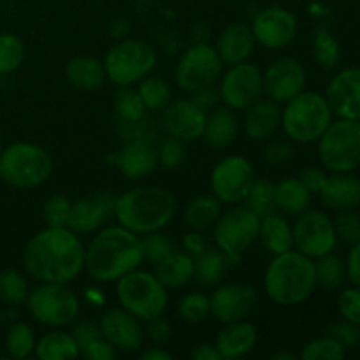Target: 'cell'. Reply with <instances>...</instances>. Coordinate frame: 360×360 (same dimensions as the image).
I'll return each instance as SVG.
<instances>
[{
	"label": "cell",
	"instance_id": "obj_30",
	"mask_svg": "<svg viewBox=\"0 0 360 360\" xmlns=\"http://www.w3.org/2000/svg\"><path fill=\"white\" fill-rule=\"evenodd\" d=\"M74 338L79 347V354L90 360H115L118 357L116 348L102 334L98 323L81 322L74 327Z\"/></svg>",
	"mask_w": 360,
	"mask_h": 360
},
{
	"label": "cell",
	"instance_id": "obj_38",
	"mask_svg": "<svg viewBox=\"0 0 360 360\" xmlns=\"http://www.w3.org/2000/svg\"><path fill=\"white\" fill-rule=\"evenodd\" d=\"M37 338L34 329L25 322H16L9 327L6 334L7 355L13 359H28L35 352Z\"/></svg>",
	"mask_w": 360,
	"mask_h": 360
},
{
	"label": "cell",
	"instance_id": "obj_16",
	"mask_svg": "<svg viewBox=\"0 0 360 360\" xmlns=\"http://www.w3.org/2000/svg\"><path fill=\"white\" fill-rule=\"evenodd\" d=\"M255 42L267 49H283L297 37V18L285 7H266L259 11L252 21Z\"/></svg>",
	"mask_w": 360,
	"mask_h": 360
},
{
	"label": "cell",
	"instance_id": "obj_43",
	"mask_svg": "<svg viewBox=\"0 0 360 360\" xmlns=\"http://www.w3.org/2000/svg\"><path fill=\"white\" fill-rule=\"evenodd\" d=\"M347 355V348L340 343L338 340H334L333 336H323L319 340L309 341L308 345H304L299 354V359L302 360H343Z\"/></svg>",
	"mask_w": 360,
	"mask_h": 360
},
{
	"label": "cell",
	"instance_id": "obj_8",
	"mask_svg": "<svg viewBox=\"0 0 360 360\" xmlns=\"http://www.w3.org/2000/svg\"><path fill=\"white\" fill-rule=\"evenodd\" d=\"M157 51L141 39H122L104 58L105 77L116 86H132L150 76L157 65Z\"/></svg>",
	"mask_w": 360,
	"mask_h": 360
},
{
	"label": "cell",
	"instance_id": "obj_27",
	"mask_svg": "<svg viewBox=\"0 0 360 360\" xmlns=\"http://www.w3.org/2000/svg\"><path fill=\"white\" fill-rule=\"evenodd\" d=\"M319 193L322 202L330 210H352L360 204V179L348 172H334L327 176Z\"/></svg>",
	"mask_w": 360,
	"mask_h": 360
},
{
	"label": "cell",
	"instance_id": "obj_47",
	"mask_svg": "<svg viewBox=\"0 0 360 360\" xmlns=\"http://www.w3.org/2000/svg\"><path fill=\"white\" fill-rule=\"evenodd\" d=\"M178 313L185 322L200 323L211 315L210 297L202 292H190L179 301Z\"/></svg>",
	"mask_w": 360,
	"mask_h": 360
},
{
	"label": "cell",
	"instance_id": "obj_42",
	"mask_svg": "<svg viewBox=\"0 0 360 360\" xmlns=\"http://www.w3.org/2000/svg\"><path fill=\"white\" fill-rule=\"evenodd\" d=\"M137 84H139L137 91H139L148 111H162L171 102V90H169L167 83L160 77L150 74Z\"/></svg>",
	"mask_w": 360,
	"mask_h": 360
},
{
	"label": "cell",
	"instance_id": "obj_53",
	"mask_svg": "<svg viewBox=\"0 0 360 360\" xmlns=\"http://www.w3.org/2000/svg\"><path fill=\"white\" fill-rule=\"evenodd\" d=\"M340 313L345 320L360 326V288H348L340 297Z\"/></svg>",
	"mask_w": 360,
	"mask_h": 360
},
{
	"label": "cell",
	"instance_id": "obj_56",
	"mask_svg": "<svg viewBox=\"0 0 360 360\" xmlns=\"http://www.w3.org/2000/svg\"><path fill=\"white\" fill-rule=\"evenodd\" d=\"M190 98H192L195 104H199L204 111H211L213 108H217L218 101H220V95H218V90H214L213 86H206L193 91Z\"/></svg>",
	"mask_w": 360,
	"mask_h": 360
},
{
	"label": "cell",
	"instance_id": "obj_37",
	"mask_svg": "<svg viewBox=\"0 0 360 360\" xmlns=\"http://www.w3.org/2000/svg\"><path fill=\"white\" fill-rule=\"evenodd\" d=\"M115 111L120 122L123 123H141L146 116V105L141 98L139 91L130 86H120L115 95Z\"/></svg>",
	"mask_w": 360,
	"mask_h": 360
},
{
	"label": "cell",
	"instance_id": "obj_41",
	"mask_svg": "<svg viewBox=\"0 0 360 360\" xmlns=\"http://www.w3.org/2000/svg\"><path fill=\"white\" fill-rule=\"evenodd\" d=\"M25 60V44L16 34H0V76L16 72Z\"/></svg>",
	"mask_w": 360,
	"mask_h": 360
},
{
	"label": "cell",
	"instance_id": "obj_13",
	"mask_svg": "<svg viewBox=\"0 0 360 360\" xmlns=\"http://www.w3.org/2000/svg\"><path fill=\"white\" fill-rule=\"evenodd\" d=\"M218 95L224 105L234 111H245L264 95L262 70L248 60L231 65V69L220 76Z\"/></svg>",
	"mask_w": 360,
	"mask_h": 360
},
{
	"label": "cell",
	"instance_id": "obj_20",
	"mask_svg": "<svg viewBox=\"0 0 360 360\" xmlns=\"http://www.w3.org/2000/svg\"><path fill=\"white\" fill-rule=\"evenodd\" d=\"M116 195L109 192L95 193L72 202L67 220V227L76 234H91L102 229V225L115 217Z\"/></svg>",
	"mask_w": 360,
	"mask_h": 360
},
{
	"label": "cell",
	"instance_id": "obj_44",
	"mask_svg": "<svg viewBox=\"0 0 360 360\" xmlns=\"http://www.w3.org/2000/svg\"><path fill=\"white\" fill-rule=\"evenodd\" d=\"M28 283L23 274L16 269H6L0 273V299L7 304L18 306L27 301Z\"/></svg>",
	"mask_w": 360,
	"mask_h": 360
},
{
	"label": "cell",
	"instance_id": "obj_36",
	"mask_svg": "<svg viewBox=\"0 0 360 360\" xmlns=\"http://www.w3.org/2000/svg\"><path fill=\"white\" fill-rule=\"evenodd\" d=\"M221 214V202L214 195H197L183 211V220L192 231H207Z\"/></svg>",
	"mask_w": 360,
	"mask_h": 360
},
{
	"label": "cell",
	"instance_id": "obj_19",
	"mask_svg": "<svg viewBox=\"0 0 360 360\" xmlns=\"http://www.w3.org/2000/svg\"><path fill=\"white\" fill-rule=\"evenodd\" d=\"M206 118L207 111H204L192 98H176L164 108L162 123L169 136L183 143H190L202 137Z\"/></svg>",
	"mask_w": 360,
	"mask_h": 360
},
{
	"label": "cell",
	"instance_id": "obj_7",
	"mask_svg": "<svg viewBox=\"0 0 360 360\" xmlns=\"http://www.w3.org/2000/svg\"><path fill=\"white\" fill-rule=\"evenodd\" d=\"M116 297L120 306L132 313L141 322H148L164 315L167 309V288L157 274L134 269L116 281Z\"/></svg>",
	"mask_w": 360,
	"mask_h": 360
},
{
	"label": "cell",
	"instance_id": "obj_62",
	"mask_svg": "<svg viewBox=\"0 0 360 360\" xmlns=\"http://www.w3.org/2000/svg\"><path fill=\"white\" fill-rule=\"evenodd\" d=\"M0 151H2V136H0Z\"/></svg>",
	"mask_w": 360,
	"mask_h": 360
},
{
	"label": "cell",
	"instance_id": "obj_48",
	"mask_svg": "<svg viewBox=\"0 0 360 360\" xmlns=\"http://www.w3.org/2000/svg\"><path fill=\"white\" fill-rule=\"evenodd\" d=\"M70 202L65 195H53L49 197L42 207V217L48 227H67L70 213Z\"/></svg>",
	"mask_w": 360,
	"mask_h": 360
},
{
	"label": "cell",
	"instance_id": "obj_12",
	"mask_svg": "<svg viewBox=\"0 0 360 360\" xmlns=\"http://www.w3.org/2000/svg\"><path fill=\"white\" fill-rule=\"evenodd\" d=\"M224 62L213 46L206 42L192 44L176 65V84L186 94L213 86L221 76Z\"/></svg>",
	"mask_w": 360,
	"mask_h": 360
},
{
	"label": "cell",
	"instance_id": "obj_46",
	"mask_svg": "<svg viewBox=\"0 0 360 360\" xmlns=\"http://www.w3.org/2000/svg\"><path fill=\"white\" fill-rule=\"evenodd\" d=\"M313 53H315L316 62L322 67H326V69H333L341 58L340 44H338L336 37L327 28H320L315 34Z\"/></svg>",
	"mask_w": 360,
	"mask_h": 360
},
{
	"label": "cell",
	"instance_id": "obj_34",
	"mask_svg": "<svg viewBox=\"0 0 360 360\" xmlns=\"http://www.w3.org/2000/svg\"><path fill=\"white\" fill-rule=\"evenodd\" d=\"M311 202V192L299 178H285L274 185V206L276 211L287 214H301Z\"/></svg>",
	"mask_w": 360,
	"mask_h": 360
},
{
	"label": "cell",
	"instance_id": "obj_10",
	"mask_svg": "<svg viewBox=\"0 0 360 360\" xmlns=\"http://www.w3.org/2000/svg\"><path fill=\"white\" fill-rule=\"evenodd\" d=\"M259 229L260 217L246 206H236L220 214L213 225V238L231 266L241 262L243 253L259 239Z\"/></svg>",
	"mask_w": 360,
	"mask_h": 360
},
{
	"label": "cell",
	"instance_id": "obj_6",
	"mask_svg": "<svg viewBox=\"0 0 360 360\" xmlns=\"http://www.w3.org/2000/svg\"><path fill=\"white\" fill-rule=\"evenodd\" d=\"M53 174V158L44 148L14 143L0 151V181L14 188H35Z\"/></svg>",
	"mask_w": 360,
	"mask_h": 360
},
{
	"label": "cell",
	"instance_id": "obj_15",
	"mask_svg": "<svg viewBox=\"0 0 360 360\" xmlns=\"http://www.w3.org/2000/svg\"><path fill=\"white\" fill-rule=\"evenodd\" d=\"M255 179V171L248 158L229 155L214 165L211 172V190L221 204H241Z\"/></svg>",
	"mask_w": 360,
	"mask_h": 360
},
{
	"label": "cell",
	"instance_id": "obj_24",
	"mask_svg": "<svg viewBox=\"0 0 360 360\" xmlns=\"http://www.w3.org/2000/svg\"><path fill=\"white\" fill-rule=\"evenodd\" d=\"M245 111L246 116L243 129L250 139L267 141L276 136L278 129L281 127V108L278 102L260 97Z\"/></svg>",
	"mask_w": 360,
	"mask_h": 360
},
{
	"label": "cell",
	"instance_id": "obj_32",
	"mask_svg": "<svg viewBox=\"0 0 360 360\" xmlns=\"http://www.w3.org/2000/svg\"><path fill=\"white\" fill-rule=\"evenodd\" d=\"M259 239L262 241L264 248L273 255L294 250V232L287 218L280 217L278 213H271L260 218Z\"/></svg>",
	"mask_w": 360,
	"mask_h": 360
},
{
	"label": "cell",
	"instance_id": "obj_35",
	"mask_svg": "<svg viewBox=\"0 0 360 360\" xmlns=\"http://www.w3.org/2000/svg\"><path fill=\"white\" fill-rule=\"evenodd\" d=\"M35 357L41 360H72L79 357V347L72 333L51 330L35 345Z\"/></svg>",
	"mask_w": 360,
	"mask_h": 360
},
{
	"label": "cell",
	"instance_id": "obj_28",
	"mask_svg": "<svg viewBox=\"0 0 360 360\" xmlns=\"http://www.w3.org/2000/svg\"><path fill=\"white\" fill-rule=\"evenodd\" d=\"M239 132V120L236 116L234 109L227 105H217L210 111L206 118L202 137L206 143L214 150H224L229 148L236 139Z\"/></svg>",
	"mask_w": 360,
	"mask_h": 360
},
{
	"label": "cell",
	"instance_id": "obj_3",
	"mask_svg": "<svg viewBox=\"0 0 360 360\" xmlns=\"http://www.w3.org/2000/svg\"><path fill=\"white\" fill-rule=\"evenodd\" d=\"M174 195L160 186H137L116 197L115 218L118 225L137 236L162 231L176 214Z\"/></svg>",
	"mask_w": 360,
	"mask_h": 360
},
{
	"label": "cell",
	"instance_id": "obj_2",
	"mask_svg": "<svg viewBox=\"0 0 360 360\" xmlns=\"http://www.w3.org/2000/svg\"><path fill=\"white\" fill-rule=\"evenodd\" d=\"M143 262L141 236L122 225L98 229L84 246V271L101 283L118 281Z\"/></svg>",
	"mask_w": 360,
	"mask_h": 360
},
{
	"label": "cell",
	"instance_id": "obj_31",
	"mask_svg": "<svg viewBox=\"0 0 360 360\" xmlns=\"http://www.w3.org/2000/svg\"><path fill=\"white\" fill-rule=\"evenodd\" d=\"M65 74L69 83L74 88L83 91H94L104 84L105 69L101 60L94 56H76L65 67Z\"/></svg>",
	"mask_w": 360,
	"mask_h": 360
},
{
	"label": "cell",
	"instance_id": "obj_21",
	"mask_svg": "<svg viewBox=\"0 0 360 360\" xmlns=\"http://www.w3.org/2000/svg\"><path fill=\"white\" fill-rule=\"evenodd\" d=\"M105 340L116 348V352L132 354L143 348L144 329L141 327V320H137L132 313L123 308H112L98 322Z\"/></svg>",
	"mask_w": 360,
	"mask_h": 360
},
{
	"label": "cell",
	"instance_id": "obj_11",
	"mask_svg": "<svg viewBox=\"0 0 360 360\" xmlns=\"http://www.w3.org/2000/svg\"><path fill=\"white\" fill-rule=\"evenodd\" d=\"M322 164L333 172H350L360 165V122L340 118L319 139Z\"/></svg>",
	"mask_w": 360,
	"mask_h": 360
},
{
	"label": "cell",
	"instance_id": "obj_23",
	"mask_svg": "<svg viewBox=\"0 0 360 360\" xmlns=\"http://www.w3.org/2000/svg\"><path fill=\"white\" fill-rule=\"evenodd\" d=\"M116 167L129 179H143L158 167L157 148L148 139H132L116 155Z\"/></svg>",
	"mask_w": 360,
	"mask_h": 360
},
{
	"label": "cell",
	"instance_id": "obj_26",
	"mask_svg": "<svg viewBox=\"0 0 360 360\" xmlns=\"http://www.w3.org/2000/svg\"><path fill=\"white\" fill-rule=\"evenodd\" d=\"M257 340H259L257 327L248 320H241V322L225 323L217 336L214 347L220 352L221 359L236 360L248 355L255 348Z\"/></svg>",
	"mask_w": 360,
	"mask_h": 360
},
{
	"label": "cell",
	"instance_id": "obj_55",
	"mask_svg": "<svg viewBox=\"0 0 360 360\" xmlns=\"http://www.w3.org/2000/svg\"><path fill=\"white\" fill-rule=\"evenodd\" d=\"M299 179L302 181V185L309 190L311 193H319L322 190L323 183H326L327 176L326 172L320 171L316 167H306L299 172Z\"/></svg>",
	"mask_w": 360,
	"mask_h": 360
},
{
	"label": "cell",
	"instance_id": "obj_51",
	"mask_svg": "<svg viewBox=\"0 0 360 360\" xmlns=\"http://www.w3.org/2000/svg\"><path fill=\"white\" fill-rule=\"evenodd\" d=\"M172 338V327L167 320L164 319V315L157 316L153 320H148L146 330H144V340H148L150 343L157 345V347H164L171 341Z\"/></svg>",
	"mask_w": 360,
	"mask_h": 360
},
{
	"label": "cell",
	"instance_id": "obj_1",
	"mask_svg": "<svg viewBox=\"0 0 360 360\" xmlns=\"http://www.w3.org/2000/svg\"><path fill=\"white\" fill-rule=\"evenodd\" d=\"M23 266L41 283H70L84 271V245L69 227H46L25 245Z\"/></svg>",
	"mask_w": 360,
	"mask_h": 360
},
{
	"label": "cell",
	"instance_id": "obj_9",
	"mask_svg": "<svg viewBox=\"0 0 360 360\" xmlns=\"http://www.w3.org/2000/svg\"><path fill=\"white\" fill-rule=\"evenodd\" d=\"M28 313L35 322L53 329L70 326L79 316V299L67 283H41L27 295Z\"/></svg>",
	"mask_w": 360,
	"mask_h": 360
},
{
	"label": "cell",
	"instance_id": "obj_4",
	"mask_svg": "<svg viewBox=\"0 0 360 360\" xmlns=\"http://www.w3.org/2000/svg\"><path fill=\"white\" fill-rule=\"evenodd\" d=\"M315 288V260L297 250L274 255L264 273V290L280 306L302 304Z\"/></svg>",
	"mask_w": 360,
	"mask_h": 360
},
{
	"label": "cell",
	"instance_id": "obj_61",
	"mask_svg": "<svg viewBox=\"0 0 360 360\" xmlns=\"http://www.w3.org/2000/svg\"><path fill=\"white\" fill-rule=\"evenodd\" d=\"M271 359H283V360H294L295 359V355L294 354H280V352H278V354H273L271 355Z\"/></svg>",
	"mask_w": 360,
	"mask_h": 360
},
{
	"label": "cell",
	"instance_id": "obj_22",
	"mask_svg": "<svg viewBox=\"0 0 360 360\" xmlns=\"http://www.w3.org/2000/svg\"><path fill=\"white\" fill-rule=\"evenodd\" d=\"M326 98L333 115L360 122V67H348L338 72L327 86Z\"/></svg>",
	"mask_w": 360,
	"mask_h": 360
},
{
	"label": "cell",
	"instance_id": "obj_25",
	"mask_svg": "<svg viewBox=\"0 0 360 360\" xmlns=\"http://www.w3.org/2000/svg\"><path fill=\"white\" fill-rule=\"evenodd\" d=\"M217 53L227 65L246 62L255 49L252 27L246 23H232L221 30L217 39Z\"/></svg>",
	"mask_w": 360,
	"mask_h": 360
},
{
	"label": "cell",
	"instance_id": "obj_60",
	"mask_svg": "<svg viewBox=\"0 0 360 360\" xmlns=\"http://www.w3.org/2000/svg\"><path fill=\"white\" fill-rule=\"evenodd\" d=\"M139 359H143V360H172L174 357H172V354H169L164 347H157V345H153V347H150V348H146L144 352H141Z\"/></svg>",
	"mask_w": 360,
	"mask_h": 360
},
{
	"label": "cell",
	"instance_id": "obj_50",
	"mask_svg": "<svg viewBox=\"0 0 360 360\" xmlns=\"http://www.w3.org/2000/svg\"><path fill=\"white\" fill-rule=\"evenodd\" d=\"M157 155L158 165H162V167H179V165L183 164V160H185V146H183V141L174 139V137L169 136L167 139H164L157 146Z\"/></svg>",
	"mask_w": 360,
	"mask_h": 360
},
{
	"label": "cell",
	"instance_id": "obj_59",
	"mask_svg": "<svg viewBox=\"0 0 360 360\" xmlns=\"http://www.w3.org/2000/svg\"><path fill=\"white\" fill-rule=\"evenodd\" d=\"M190 357L193 360H221L220 352L211 343H200L192 350Z\"/></svg>",
	"mask_w": 360,
	"mask_h": 360
},
{
	"label": "cell",
	"instance_id": "obj_33",
	"mask_svg": "<svg viewBox=\"0 0 360 360\" xmlns=\"http://www.w3.org/2000/svg\"><path fill=\"white\" fill-rule=\"evenodd\" d=\"M229 260L220 248L206 246L193 257V278L200 287H218L229 269Z\"/></svg>",
	"mask_w": 360,
	"mask_h": 360
},
{
	"label": "cell",
	"instance_id": "obj_45",
	"mask_svg": "<svg viewBox=\"0 0 360 360\" xmlns=\"http://www.w3.org/2000/svg\"><path fill=\"white\" fill-rule=\"evenodd\" d=\"M141 250H143V260L150 264H158L162 259L176 252V243L169 236L157 231L141 236Z\"/></svg>",
	"mask_w": 360,
	"mask_h": 360
},
{
	"label": "cell",
	"instance_id": "obj_58",
	"mask_svg": "<svg viewBox=\"0 0 360 360\" xmlns=\"http://www.w3.org/2000/svg\"><path fill=\"white\" fill-rule=\"evenodd\" d=\"M183 246H185L186 253H190L192 257H195L197 253H200L204 248H206L207 243L199 231H192V232H188L185 238H183Z\"/></svg>",
	"mask_w": 360,
	"mask_h": 360
},
{
	"label": "cell",
	"instance_id": "obj_39",
	"mask_svg": "<svg viewBox=\"0 0 360 360\" xmlns=\"http://www.w3.org/2000/svg\"><path fill=\"white\" fill-rule=\"evenodd\" d=\"M315 273H316V287H322L326 290H336L343 285L347 278V266L340 257L327 253V255L315 259Z\"/></svg>",
	"mask_w": 360,
	"mask_h": 360
},
{
	"label": "cell",
	"instance_id": "obj_18",
	"mask_svg": "<svg viewBox=\"0 0 360 360\" xmlns=\"http://www.w3.org/2000/svg\"><path fill=\"white\" fill-rule=\"evenodd\" d=\"M264 94L267 98L285 104L295 95L301 94L306 86V70L299 60L290 56H281L267 65L262 72Z\"/></svg>",
	"mask_w": 360,
	"mask_h": 360
},
{
	"label": "cell",
	"instance_id": "obj_52",
	"mask_svg": "<svg viewBox=\"0 0 360 360\" xmlns=\"http://www.w3.org/2000/svg\"><path fill=\"white\" fill-rule=\"evenodd\" d=\"M294 157V148L285 139H273L266 144L262 151V158L269 165H280Z\"/></svg>",
	"mask_w": 360,
	"mask_h": 360
},
{
	"label": "cell",
	"instance_id": "obj_49",
	"mask_svg": "<svg viewBox=\"0 0 360 360\" xmlns=\"http://www.w3.org/2000/svg\"><path fill=\"white\" fill-rule=\"evenodd\" d=\"M334 231L336 236L347 245H357L360 243V214L350 210H345L338 214L334 220Z\"/></svg>",
	"mask_w": 360,
	"mask_h": 360
},
{
	"label": "cell",
	"instance_id": "obj_14",
	"mask_svg": "<svg viewBox=\"0 0 360 360\" xmlns=\"http://www.w3.org/2000/svg\"><path fill=\"white\" fill-rule=\"evenodd\" d=\"M292 232H294V248L313 260L333 253L338 241L334 221L319 210L302 211L295 220Z\"/></svg>",
	"mask_w": 360,
	"mask_h": 360
},
{
	"label": "cell",
	"instance_id": "obj_17",
	"mask_svg": "<svg viewBox=\"0 0 360 360\" xmlns=\"http://www.w3.org/2000/svg\"><path fill=\"white\" fill-rule=\"evenodd\" d=\"M211 315L221 323L246 320L259 304L257 290L250 285L227 283L218 285L210 297Z\"/></svg>",
	"mask_w": 360,
	"mask_h": 360
},
{
	"label": "cell",
	"instance_id": "obj_57",
	"mask_svg": "<svg viewBox=\"0 0 360 360\" xmlns=\"http://www.w3.org/2000/svg\"><path fill=\"white\" fill-rule=\"evenodd\" d=\"M347 276L350 278V281L355 287L360 288V243L354 245V248L348 253Z\"/></svg>",
	"mask_w": 360,
	"mask_h": 360
},
{
	"label": "cell",
	"instance_id": "obj_40",
	"mask_svg": "<svg viewBox=\"0 0 360 360\" xmlns=\"http://www.w3.org/2000/svg\"><path fill=\"white\" fill-rule=\"evenodd\" d=\"M243 204L255 214H259L260 218L267 217L271 213H276V206H274V183H271L269 179L255 178Z\"/></svg>",
	"mask_w": 360,
	"mask_h": 360
},
{
	"label": "cell",
	"instance_id": "obj_29",
	"mask_svg": "<svg viewBox=\"0 0 360 360\" xmlns=\"http://www.w3.org/2000/svg\"><path fill=\"white\" fill-rule=\"evenodd\" d=\"M155 266V274L167 290H178L193 280V257L186 252L176 250Z\"/></svg>",
	"mask_w": 360,
	"mask_h": 360
},
{
	"label": "cell",
	"instance_id": "obj_54",
	"mask_svg": "<svg viewBox=\"0 0 360 360\" xmlns=\"http://www.w3.org/2000/svg\"><path fill=\"white\" fill-rule=\"evenodd\" d=\"M329 336H333L334 340L340 341L345 348H354L360 343V330L357 326L352 322H338L334 326L329 327Z\"/></svg>",
	"mask_w": 360,
	"mask_h": 360
},
{
	"label": "cell",
	"instance_id": "obj_5",
	"mask_svg": "<svg viewBox=\"0 0 360 360\" xmlns=\"http://www.w3.org/2000/svg\"><path fill=\"white\" fill-rule=\"evenodd\" d=\"M333 123V109L323 95L304 91L295 95L281 109V129L285 136L299 144L315 143Z\"/></svg>",
	"mask_w": 360,
	"mask_h": 360
}]
</instances>
